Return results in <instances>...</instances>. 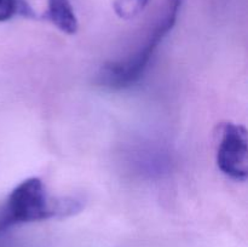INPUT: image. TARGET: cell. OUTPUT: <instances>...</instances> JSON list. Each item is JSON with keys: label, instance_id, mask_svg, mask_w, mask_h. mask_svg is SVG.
<instances>
[{"label": "cell", "instance_id": "6da1fadb", "mask_svg": "<svg viewBox=\"0 0 248 247\" xmlns=\"http://www.w3.org/2000/svg\"><path fill=\"white\" fill-rule=\"evenodd\" d=\"M81 208V200L51 198L40 178L29 177L17 184L0 205V232L15 225L68 217Z\"/></svg>", "mask_w": 248, "mask_h": 247}, {"label": "cell", "instance_id": "7a4b0ae2", "mask_svg": "<svg viewBox=\"0 0 248 247\" xmlns=\"http://www.w3.org/2000/svg\"><path fill=\"white\" fill-rule=\"evenodd\" d=\"M182 4L183 0H166L162 16L153 26L143 45L124 60L106 63L97 74V84L110 90L128 89L137 84L147 72L155 51L173 29Z\"/></svg>", "mask_w": 248, "mask_h": 247}, {"label": "cell", "instance_id": "3957f363", "mask_svg": "<svg viewBox=\"0 0 248 247\" xmlns=\"http://www.w3.org/2000/svg\"><path fill=\"white\" fill-rule=\"evenodd\" d=\"M218 169L229 178L245 182L248 177V135L245 126L224 123L217 133Z\"/></svg>", "mask_w": 248, "mask_h": 247}, {"label": "cell", "instance_id": "277c9868", "mask_svg": "<svg viewBox=\"0 0 248 247\" xmlns=\"http://www.w3.org/2000/svg\"><path fill=\"white\" fill-rule=\"evenodd\" d=\"M44 18L51 22L58 31L68 35L77 34L79 23L70 0H47Z\"/></svg>", "mask_w": 248, "mask_h": 247}, {"label": "cell", "instance_id": "5b68a950", "mask_svg": "<svg viewBox=\"0 0 248 247\" xmlns=\"http://www.w3.org/2000/svg\"><path fill=\"white\" fill-rule=\"evenodd\" d=\"M16 15L36 17L31 7L24 0H0V22L9 21Z\"/></svg>", "mask_w": 248, "mask_h": 247}, {"label": "cell", "instance_id": "8992f818", "mask_svg": "<svg viewBox=\"0 0 248 247\" xmlns=\"http://www.w3.org/2000/svg\"><path fill=\"white\" fill-rule=\"evenodd\" d=\"M149 0H114L113 7L118 17L128 21L136 18L143 12Z\"/></svg>", "mask_w": 248, "mask_h": 247}]
</instances>
